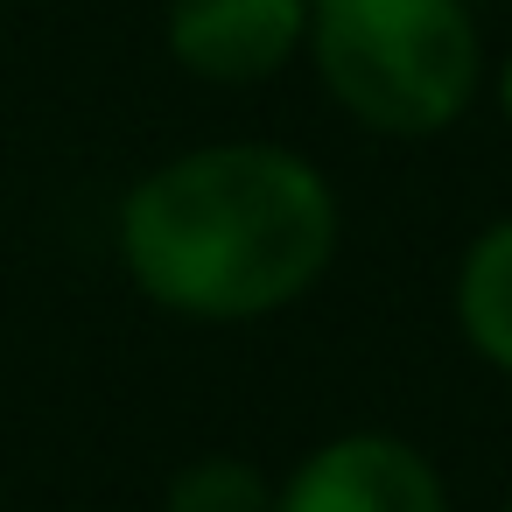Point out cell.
I'll return each instance as SVG.
<instances>
[{"label": "cell", "mask_w": 512, "mask_h": 512, "mask_svg": "<svg viewBox=\"0 0 512 512\" xmlns=\"http://www.w3.org/2000/svg\"><path fill=\"white\" fill-rule=\"evenodd\" d=\"M302 57L330 106L386 141L449 134L491 78L470 0H309Z\"/></svg>", "instance_id": "obj_2"}, {"label": "cell", "mask_w": 512, "mask_h": 512, "mask_svg": "<svg viewBox=\"0 0 512 512\" xmlns=\"http://www.w3.org/2000/svg\"><path fill=\"white\" fill-rule=\"evenodd\" d=\"M162 512H274V477L253 456L211 449V456H190L169 477Z\"/></svg>", "instance_id": "obj_6"}, {"label": "cell", "mask_w": 512, "mask_h": 512, "mask_svg": "<svg viewBox=\"0 0 512 512\" xmlns=\"http://www.w3.org/2000/svg\"><path fill=\"white\" fill-rule=\"evenodd\" d=\"M344 246L337 183L281 141H197L127 183L120 274L183 323H267L316 295Z\"/></svg>", "instance_id": "obj_1"}, {"label": "cell", "mask_w": 512, "mask_h": 512, "mask_svg": "<svg viewBox=\"0 0 512 512\" xmlns=\"http://www.w3.org/2000/svg\"><path fill=\"white\" fill-rule=\"evenodd\" d=\"M449 316L470 358L512 379V211L477 225V239L463 246L456 281H449Z\"/></svg>", "instance_id": "obj_5"}, {"label": "cell", "mask_w": 512, "mask_h": 512, "mask_svg": "<svg viewBox=\"0 0 512 512\" xmlns=\"http://www.w3.org/2000/svg\"><path fill=\"white\" fill-rule=\"evenodd\" d=\"M484 85H491V99H498V113H505V127H512V50L491 64V78H484Z\"/></svg>", "instance_id": "obj_7"}, {"label": "cell", "mask_w": 512, "mask_h": 512, "mask_svg": "<svg viewBox=\"0 0 512 512\" xmlns=\"http://www.w3.org/2000/svg\"><path fill=\"white\" fill-rule=\"evenodd\" d=\"M498 512H512V484H505V505H498Z\"/></svg>", "instance_id": "obj_8"}, {"label": "cell", "mask_w": 512, "mask_h": 512, "mask_svg": "<svg viewBox=\"0 0 512 512\" xmlns=\"http://www.w3.org/2000/svg\"><path fill=\"white\" fill-rule=\"evenodd\" d=\"M162 43L204 85H267L309 50V0H169Z\"/></svg>", "instance_id": "obj_4"}, {"label": "cell", "mask_w": 512, "mask_h": 512, "mask_svg": "<svg viewBox=\"0 0 512 512\" xmlns=\"http://www.w3.org/2000/svg\"><path fill=\"white\" fill-rule=\"evenodd\" d=\"M274 512H449V484L421 442L344 428L274 484Z\"/></svg>", "instance_id": "obj_3"}]
</instances>
